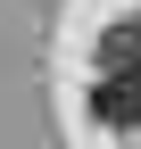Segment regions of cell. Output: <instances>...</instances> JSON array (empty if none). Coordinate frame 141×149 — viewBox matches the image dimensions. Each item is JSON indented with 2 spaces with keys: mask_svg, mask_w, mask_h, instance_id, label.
<instances>
[{
  "mask_svg": "<svg viewBox=\"0 0 141 149\" xmlns=\"http://www.w3.org/2000/svg\"><path fill=\"white\" fill-rule=\"evenodd\" d=\"M91 116L100 124H141V58H116L91 83Z\"/></svg>",
  "mask_w": 141,
  "mask_h": 149,
  "instance_id": "1",
  "label": "cell"
}]
</instances>
